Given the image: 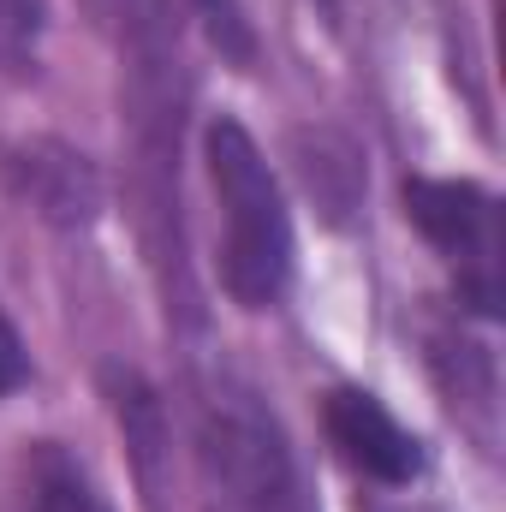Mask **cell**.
Masks as SVG:
<instances>
[{
	"mask_svg": "<svg viewBox=\"0 0 506 512\" xmlns=\"http://www.w3.org/2000/svg\"><path fill=\"white\" fill-rule=\"evenodd\" d=\"M209 179L221 197V286L245 310H268L292 274V221L262 149L239 120L209 126Z\"/></svg>",
	"mask_w": 506,
	"mask_h": 512,
	"instance_id": "1",
	"label": "cell"
},
{
	"mask_svg": "<svg viewBox=\"0 0 506 512\" xmlns=\"http://www.w3.org/2000/svg\"><path fill=\"white\" fill-rule=\"evenodd\" d=\"M197 447L209 477L227 489V501L245 512H304L298 465L286 453L280 423L262 411L251 387L209 382L197 393Z\"/></svg>",
	"mask_w": 506,
	"mask_h": 512,
	"instance_id": "2",
	"label": "cell"
},
{
	"mask_svg": "<svg viewBox=\"0 0 506 512\" xmlns=\"http://www.w3.org/2000/svg\"><path fill=\"white\" fill-rule=\"evenodd\" d=\"M405 215L459 268V298L477 316L501 310V203L465 179H411Z\"/></svg>",
	"mask_w": 506,
	"mask_h": 512,
	"instance_id": "3",
	"label": "cell"
},
{
	"mask_svg": "<svg viewBox=\"0 0 506 512\" xmlns=\"http://www.w3.org/2000/svg\"><path fill=\"white\" fill-rule=\"evenodd\" d=\"M322 423H328V441L340 447V459L358 465L376 483H411L423 471L417 435L364 387H334L328 405H322Z\"/></svg>",
	"mask_w": 506,
	"mask_h": 512,
	"instance_id": "4",
	"label": "cell"
},
{
	"mask_svg": "<svg viewBox=\"0 0 506 512\" xmlns=\"http://www.w3.org/2000/svg\"><path fill=\"white\" fill-rule=\"evenodd\" d=\"M12 173H18V191H24L42 215H54V221H84V215L96 209V173L84 167V155H72V149H60V143H30V149H18Z\"/></svg>",
	"mask_w": 506,
	"mask_h": 512,
	"instance_id": "5",
	"label": "cell"
},
{
	"mask_svg": "<svg viewBox=\"0 0 506 512\" xmlns=\"http://www.w3.org/2000/svg\"><path fill=\"white\" fill-rule=\"evenodd\" d=\"M24 512H114L102 501L96 477L60 447V441H36L24 459Z\"/></svg>",
	"mask_w": 506,
	"mask_h": 512,
	"instance_id": "6",
	"label": "cell"
},
{
	"mask_svg": "<svg viewBox=\"0 0 506 512\" xmlns=\"http://www.w3.org/2000/svg\"><path fill=\"white\" fill-rule=\"evenodd\" d=\"M42 0H0V72L24 78L36 66V42H42Z\"/></svg>",
	"mask_w": 506,
	"mask_h": 512,
	"instance_id": "7",
	"label": "cell"
},
{
	"mask_svg": "<svg viewBox=\"0 0 506 512\" xmlns=\"http://www.w3.org/2000/svg\"><path fill=\"white\" fill-rule=\"evenodd\" d=\"M30 376V358H24V340H18V328L6 322V310H0V393H12V387H24Z\"/></svg>",
	"mask_w": 506,
	"mask_h": 512,
	"instance_id": "8",
	"label": "cell"
}]
</instances>
